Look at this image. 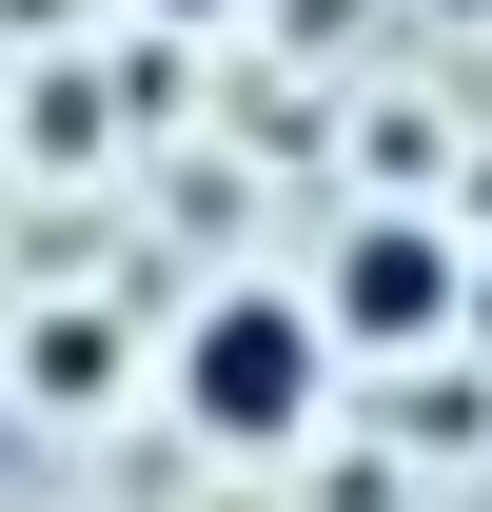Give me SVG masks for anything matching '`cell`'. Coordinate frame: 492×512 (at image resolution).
Returning <instances> with one entry per match:
<instances>
[{
    "mask_svg": "<svg viewBox=\"0 0 492 512\" xmlns=\"http://www.w3.org/2000/svg\"><path fill=\"white\" fill-rule=\"evenodd\" d=\"M335 375L355 355H335V316H315L296 276H217L178 316V355H158V394H178L197 453H315L335 434Z\"/></svg>",
    "mask_w": 492,
    "mask_h": 512,
    "instance_id": "cell-1",
    "label": "cell"
},
{
    "mask_svg": "<svg viewBox=\"0 0 492 512\" xmlns=\"http://www.w3.org/2000/svg\"><path fill=\"white\" fill-rule=\"evenodd\" d=\"M296 296L335 316V355H453L473 237H453V217H414V197H374V217H335V256H315Z\"/></svg>",
    "mask_w": 492,
    "mask_h": 512,
    "instance_id": "cell-2",
    "label": "cell"
},
{
    "mask_svg": "<svg viewBox=\"0 0 492 512\" xmlns=\"http://www.w3.org/2000/svg\"><path fill=\"white\" fill-rule=\"evenodd\" d=\"M138 20H158V40H217V20H256V0H138Z\"/></svg>",
    "mask_w": 492,
    "mask_h": 512,
    "instance_id": "cell-3",
    "label": "cell"
},
{
    "mask_svg": "<svg viewBox=\"0 0 492 512\" xmlns=\"http://www.w3.org/2000/svg\"><path fill=\"white\" fill-rule=\"evenodd\" d=\"M453 335H492V256H473V296H453Z\"/></svg>",
    "mask_w": 492,
    "mask_h": 512,
    "instance_id": "cell-4",
    "label": "cell"
}]
</instances>
